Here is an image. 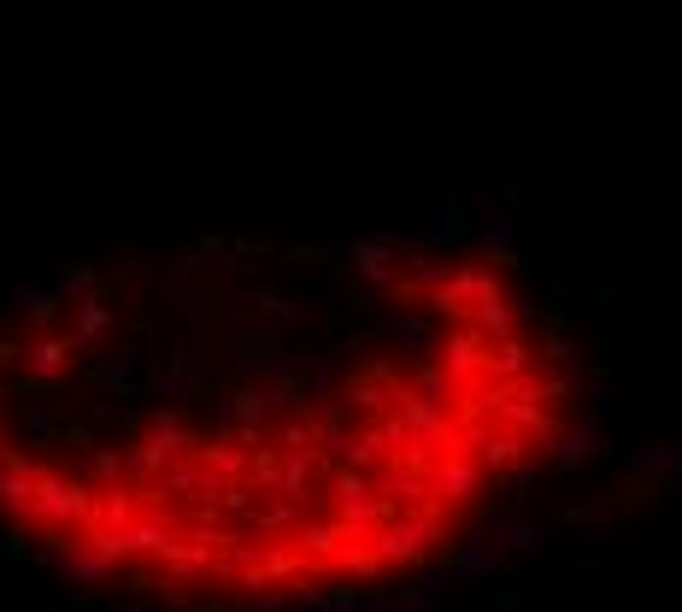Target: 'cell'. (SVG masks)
Wrapping results in <instances>:
<instances>
[{
	"label": "cell",
	"instance_id": "cell-1",
	"mask_svg": "<svg viewBox=\"0 0 682 612\" xmlns=\"http://www.w3.org/2000/svg\"><path fill=\"white\" fill-rule=\"evenodd\" d=\"M576 430L530 277L471 230H218L0 306V536L153 612H365Z\"/></svg>",
	"mask_w": 682,
	"mask_h": 612
}]
</instances>
